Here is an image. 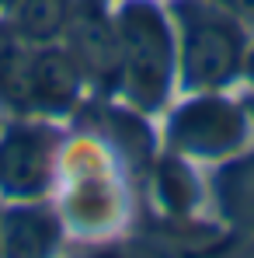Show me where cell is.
<instances>
[{
	"label": "cell",
	"instance_id": "6da1fadb",
	"mask_svg": "<svg viewBox=\"0 0 254 258\" xmlns=\"http://www.w3.org/2000/svg\"><path fill=\"white\" fill-rule=\"evenodd\" d=\"M115 32L129 101L143 112L160 108L174 81V35L167 18L150 0H126L119 7Z\"/></svg>",
	"mask_w": 254,
	"mask_h": 258
},
{
	"label": "cell",
	"instance_id": "7a4b0ae2",
	"mask_svg": "<svg viewBox=\"0 0 254 258\" xmlns=\"http://www.w3.org/2000/svg\"><path fill=\"white\" fill-rule=\"evenodd\" d=\"M181 25V81L195 91L223 87L244 67V32L237 14L199 0L174 4Z\"/></svg>",
	"mask_w": 254,
	"mask_h": 258
},
{
	"label": "cell",
	"instance_id": "3957f363",
	"mask_svg": "<svg viewBox=\"0 0 254 258\" xmlns=\"http://www.w3.org/2000/svg\"><path fill=\"white\" fill-rule=\"evenodd\" d=\"M63 35H66V52L73 56V63L80 67L84 77H91L94 84H101L105 91L122 84L119 32H115V21H108V14L101 11L98 0L73 4Z\"/></svg>",
	"mask_w": 254,
	"mask_h": 258
},
{
	"label": "cell",
	"instance_id": "277c9868",
	"mask_svg": "<svg viewBox=\"0 0 254 258\" xmlns=\"http://www.w3.org/2000/svg\"><path fill=\"white\" fill-rule=\"evenodd\" d=\"M80 67L66 49H56L52 42L35 45L21 59V81L14 105L35 108V112H66L80 94Z\"/></svg>",
	"mask_w": 254,
	"mask_h": 258
},
{
	"label": "cell",
	"instance_id": "5b68a950",
	"mask_svg": "<svg viewBox=\"0 0 254 258\" xmlns=\"http://www.w3.org/2000/svg\"><path fill=\"white\" fill-rule=\"evenodd\" d=\"M174 147L199 154V157H219L230 154L233 147H240L244 140V115L237 105L206 98V101H192L185 105L174 122H171Z\"/></svg>",
	"mask_w": 254,
	"mask_h": 258
},
{
	"label": "cell",
	"instance_id": "8992f818",
	"mask_svg": "<svg viewBox=\"0 0 254 258\" xmlns=\"http://www.w3.org/2000/svg\"><path fill=\"white\" fill-rule=\"evenodd\" d=\"M52 178V136L45 129H7L0 136V192L32 199Z\"/></svg>",
	"mask_w": 254,
	"mask_h": 258
},
{
	"label": "cell",
	"instance_id": "52a82bcc",
	"mask_svg": "<svg viewBox=\"0 0 254 258\" xmlns=\"http://www.w3.org/2000/svg\"><path fill=\"white\" fill-rule=\"evenodd\" d=\"M56 241H59V223L39 206L11 210L0 216V251L7 255H45Z\"/></svg>",
	"mask_w": 254,
	"mask_h": 258
},
{
	"label": "cell",
	"instance_id": "ba28073f",
	"mask_svg": "<svg viewBox=\"0 0 254 258\" xmlns=\"http://www.w3.org/2000/svg\"><path fill=\"white\" fill-rule=\"evenodd\" d=\"M73 0H18L11 7V32L18 42L45 45L66 32Z\"/></svg>",
	"mask_w": 254,
	"mask_h": 258
},
{
	"label": "cell",
	"instance_id": "9c48e42d",
	"mask_svg": "<svg viewBox=\"0 0 254 258\" xmlns=\"http://www.w3.org/2000/svg\"><path fill=\"white\" fill-rule=\"evenodd\" d=\"M237 18H244V21H251L254 25V0H223Z\"/></svg>",
	"mask_w": 254,
	"mask_h": 258
},
{
	"label": "cell",
	"instance_id": "30bf717a",
	"mask_svg": "<svg viewBox=\"0 0 254 258\" xmlns=\"http://www.w3.org/2000/svg\"><path fill=\"white\" fill-rule=\"evenodd\" d=\"M247 74H251V81H254V52L247 56Z\"/></svg>",
	"mask_w": 254,
	"mask_h": 258
},
{
	"label": "cell",
	"instance_id": "8fae6325",
	"mask_svg": "<svg viewBox=\"0 0 254 258\" xmlns=\"http://www.w3.org/2000/svg\"><path fill=\"white\" fill-rule=\"evenodd\" d=\"M14 4H18V0H0V7H14Z\"/></svg>",
	"mask_w": 254,
	"mask_h": 258
}]
</instances>
